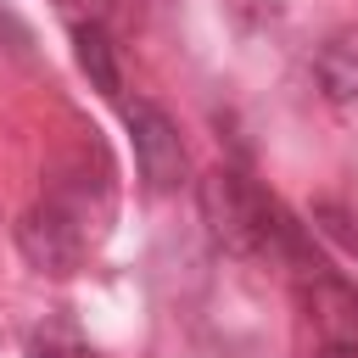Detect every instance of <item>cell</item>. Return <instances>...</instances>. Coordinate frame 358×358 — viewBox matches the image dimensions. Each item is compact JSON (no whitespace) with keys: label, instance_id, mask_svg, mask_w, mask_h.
<instances>
[{"label":"cell","instance_id":"4","mask_svg":"<svg viewBox=\"0 0 358 358\" xmlns=\"http://www.w3.org/2000/svg\"><path fill=\"white\" fill-rule=\"evenodd\" d=\"M302 308L313 319L319 347H358V285L330 274L324 263L302 268Z\"/></svg>","mask_w":358,"mask_h":358},{"label":"cell","instance_id":"5","mask_svg":"<svg viewBox=\"0 0 358 358\" xmlns=\"http://www.w3.org/2000/svg\"><path fill=\"white\" fill-rule=\"evenodd\" d=\"M313 78H319L324 101H336V106H352V101H358V28H336V34L319 45Z\"/></svg>","mask_w":358,"mask_h":358},{"label":"cell","instance_id":"7","mask_svg":"<svg viewBox=\"0 0 358 358\" xmlns=\"http://www.w3.org/2000/svg\"><path fill=\"white\" fill-rule=\"evenodd\" d=\"M313 224H319V229H324V235H330L336 246H347V252L358 257V213H352V207L319 201V207H313Z\"/></svg>","mask_w":358,"mask_h":358},{"label":"cell","instance_id":"6","mask_svg":"<svg viewBox=\"0 0 358 358\" xmlns=\"http://www.w3.org/2000/svg\"><path fill=\"white\" fill-rule=\"evenodd\" d=\"M73 56L84 67V78L101 90V95H117L123 78H117V56H112V39L101 22H73Z\"/></svg>","mask_w":358,"mask_h":358},{"label":"cell","instance_id":"3","mask_svg":"<svg viewBox=\"0 0 358 358\" xmlns=\"http://www.w3.org/2000/svg\"><path fill=\"white\" fill-rule=\"evenodd\" d=\"M123 123H129L134 168H140L145 190H157V196L179 190L185 173H190V157H185V140H179V129H173V117H168L162 106H151V101H134V106L123 112Z\"/></svg>","mask_w":358,"mask_h":358},{"label":"cell","instance_id":"2","mask_svg":"<svg viewBox=\"0 0 358 358\" xmlns=\"http://www.w3.org/2000/svg\"><path fill=\"white\" fill-rule=\"evenodd\" d=\"M17 241H22V257H28L34 268H45V274H73V268L84 263L90 241H95V224H90L78 207H67L62 196H45V201L17 224Z\"/></svg>","mask_w":358,"mask_h":358},{"label":"cell","instance_id":"1","mask_svg":"<svg viewBox=\"0 0 358 358\" xmlns=\"http://www.w3.org/2000/svg\"><path fill=\"white\" fill-rule=\"evenodd\" d=\"M201 218H207V235H213L224 252H235V257L285 252V257L296 263V274L319 263V257L302 252V235H296V224L280 213V201L263 196V190H257L246 173H235V168H213V173L201 179Z\"/></svg>","mask_w":358,"mask_h":358},{"label":"cell","instance_id":"8","mask_svg":"<svg viewBox=\"0 0 358 358\" xmlns=\"http://www.w3.org/2000/svg\"><path fill=\"white\" fill-rule=\"evenodd\" d=\"M319 358H358V347H324Z\"/></svg>","mask_w":358,"mask_h":358}]
</instances>
